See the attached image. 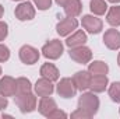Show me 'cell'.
I'll return each instance as SVG.
<instances>
[{
    "mask_svg": "<svg viewBox=\"0 0 120 119\" xmlns=\"http://www.w3.org/2000/svg\"><path fill=\"white\" fill-rule=\"evenodd\" d=\"M8 35V24L6 21H1L0 20V42L4 41Z\"/></svg>",
    "mask_w": 120,
    "mask_h": 119,
    "instance_id": "4316f807",
    "label": "cell"
},
{
    "mask_svg": "<svg viewBox=\"0 0 120 119\" xmlns=\"http://www.w3.org/2000/svg\"><path fill=\"white\" fill-rule=\"evenodd\" d=\"M15 83H17V94L30 92V91H32V88H34L31 80L27 79V77H18V79H15Z\"/></svg>",
    "mask_w": 120,
    "mask_h": 119,
    "instance_id": "7402d4cb",
    "label": "cell"
},
{
    "mask_svg": "<svg viewBox=\"0 0 120 119\" xmlns=\"http://www.w3.org/2000/svg\"><path fill=\"white\" fill-rule=\"evenodd\" d=\"M34 92L36 94V97H49L55 92V84L53 81L45 77H41L34 84Z\"/></svg>",
    "mask_w": 120,
    "mask_h": 119,
    "instance_id": "30bf717a",
    "label": "cell"
},
{
    "mask_svg": "<svg viewBox=\"0 0 120 119\" xmlns=\"http://www.w3.org/2000/svg\"><path fill=\"white\" fill-rule=\"evenodd\" d=\"M88 71L91 76H106L109 73V66L103 60H91L88 63Z\"/></svg>",
    "mask_w": 120,
    "mask_h": 119,
    "instance_id": "d6986e66",
    "label": "cell"
},
{
    "mask_svg": "<svg viewBox=\"0 0 120 119\" xmlns=\"http://www.w3.org/2000/svg\"><path fill=\"white\" fill-rule=\"evenodd\" d=\"M3 16H4V7H3V6L0 4V18H1Z\"/></svg>",
    "mask_w": 120,
    "mask_h": 119,
    "instance_id": "4dcf8cb0",
    "label": "cell"
},
{
    "mask_svg": "<svg viewBox=\"0 0 120 119\" xmlns=\"http://www.w3.org/2000/svg\"><path fill=\"white\" fill-rule=\"evenodd\" d=\"M88 41V36H87V32L84 30H75L73 34H70L66 39V46L68 48H77V46H81V45H85Z\"/></svg>",
    "mask_w": 120,
    "mask_h": 119,
    "instance_id": "5bb4252c",
    "label": "cell"
},
{
    "mask_svg": "<svg viewBox=\"0 0 120 119\" xmlns=\"http://www.w3.org/2000/svg\"><path fill=\"white\" fill-rule=\"evenodd\" d=\"M119 115H120V108H119Z\"/></svg>",
    "mask_w": 120,
    "mask_h": 119,
    "instance_id": "d590c367",
    "label": "cell"
},
{
    "mask_svg": "<svg viewBox=\"0 0 120 119\" xmlns=\"http://www.w3.org/2000/svg\"><path fill=\"white\" fill-rule=\"evenodd\" d=\"M34 4L38 10L41 11H46L52 7V0H34Z\"/></svg>",
    "mask_w": 120,
    "mask_h": 119,
    "instance_id": "d4e9b609",
    "label": "cell"
},
{
    "mask_svg": "<svg viewBox=\"0 0 120 119\" xmlns=\"http://www.w3.org/2000/svg\"><path fill=\"white\" fill-rule=\"evenodd\" d=\"M7 107H8V99H7V97H4V95L0 92V111H4Z\"/></svg>",
    "mask_w": 120,
    "mask_h": 119,
    "instance_id": "f1b7e54d",
    "label": "cell"
},
{
    "mask_svg": "<svg viewBox=\"0 0 120 119\" xmlns=\"http://www.w3.org/2000/svg\"><path fill=\"white\" fill-rule=\"evenodd\" d=\"M57 108V104H56V101L53 99V98H50V95L49 97H41V99H39V102H38V111H39V114L42 115V116H45V118H48L55 109Z\"/></svg>",
    "mask_w": 120,
    "mask_h": 119,
    "instance_id": "9a60e30c",
    "label": "cell"
},
{
    "mask_svg": "<svg viewBox=\"0 0 120 119\" xmlns=\"http://www.w3.org/2000/svg\"><path fill=\"white\" fill-rule=\"evenodd\" d=\"M90 8H91V13L94 16H105L109 6H108V1L106 0H91L90 1Z\"/></svg>",
    "mask_w": 120,
    "mask_h": 119,
    "instance_id": "44dd1931",
    "label": "cell"
},
{
    "mask_svg": "<svg viewBox=\"0 0 120 119\" xmlns=\"http://www.w3.org/2000/svg\"><path fill=\"white\" fill-rule=\"evenodd\" d=\"M35 14H36V10L34 4L28 0L20 1V4L14 10V16L18 21H31L35 18Z\"/></svg>",
    "mask_w": 120,
    "mask_h": 119,
    "instance_id": "8992f818",
    "label": "cell"
},
{
    "mask_svg": "<svg viewBox=\"0 0 120 119\" xmlns=\"http://www.w3.org/2000/svg\"><path fill=\"white\" fill-rule=\"evenodd\" d=\"M1 73H3V70H1V66H0V77H1Z\"/></svg>",
    "mask_w": 120,
    "mask_h": 119,
    "instance_id": "836d02e7",
    "label": "cell"
},
{
    "mask_svg": "<svg viewBox=\"0 0 120 119\" xmlns=\"http://www.w3.org/2000/svg\"><path fill=\"white\" fill-rule=\"evenodd\" d=\"M117 64H119V67H120V52H119V55H117Z\"/></svg>",
    "mask_w": 120,
    "mask_h": 119,
    "instance_id": "d6a6232c",
    "label": "cell"
},
{
    "mask_svg": "<svg viewBox=\"0 0 120 119\" xmlns=\"http://www.w3.org/2000/svg\"><path fill=\"white\" fill-rule=\"evenodd\" d=\"M102 41H103L105 46L110 51H119L120 49V32L115 27L105 31Z\"/></svg>",
    "mask_w": 120,
    "mask_h": 119,
    "instance_id": "8fae6325",
    "label": "cell"
},
{
    "mask_svg": "<svg viewBox=\"0 0 120 119\" xmlns=\"http://www.w3.org/2000/svg\"><path fill=\"white\" fill-rule=\"evenodd\" d=\"M106 1H109V3H112V4H119L120 0H106Z\"/></svg>",
    "mask_w": 120,
    "mask_h": 119,
    "instance_id": "1f68e13d",
    "label": "cell"
},
{
    "mask_svg": "<svg viewBox=\"0 0 120 119\" xmlns=\"http://www.w3.org/2000/svg\"><path fill=\"white\" fill-rule=\"evenodd\" d=\"M11 1H24V0H11Z\"/></svg>",
    "mask_w": 120,
    "mask_h": 119,
    "instance_id": "e575fe53",
    "label": "cell"
},
{
    "mask_svg": "<svg viewBox=\"0 0 120 119\" xmlns=\"http://www.w3.org/2000/svg\"><path fill=\"white\" fill-rule=\"evenodd\" d=\"M0 92L4 97H14L17 94V83L15 79L11 76H3L0 77Z\"/></svg>",
    "mask_w": 120,
    "mask_h": 119,
    "instance_id": "4fadbf2b",
    "label": "cell"
},
{
    "mask_svg": "<svg viewBox=\"0 0 120 119\" xmlns=\"http://www.w3.org/2000/svg\"><path fill=\"white\" fill-rule=\"evenodd\" d=\"M108 94L113 102H120V81H113L108 87Z\"/></svg>",
    "mask_w": 120,
    "mask_h": 119,
    "instance_id": "603a6c76",
    "label": "cell"
},
{
    "mask_svg": "<svg viewBox=\"0 0 120 119\" xmlns=\"http://www.w3.org/2000/svg\"><path fill=\"white\" fill-rule=\"evenodd\" d=\"M63 10H64V14L67 17H78L81 13H82V3L81 0H67L63 6Z\"/></svg>",
    "mask_w": 120,
    "mask_h": 119,
    "instance_id": "e0dca14e",
    "label": "cell"
},
{
    "mask_svg": "<svg viewBox=\"0 0 120 119\" xmlns=\"http://www.w3.org/2000/svg\"><path fill=\"white\" fill-rule=\"evenodd\" d=\"M91 80H92V76L88 70H80L77 71L74 76H73V81L75 84V87L78 91H87L90 90V84H91Z\"/></svg>",
    "mask_w": 120,
    "mask_h": 119,
    "instance_id": "7c38bea8",
    "label": "cell"
},
{
    "mask_svg": "<svg viewBox=\"0 0 120 119\" xmlns=\"http://www.w3.org/2000/svg\"><path fill=\"white\" fill-rule=\"evenodd\" d=\"M70 118H71V119H90V118H92V116H91L88 112H85V111H82V109L77 108L74 112H71Z\"/></svg>",
    "mask_w": 120,
    "mask_h": 119,
    "instance_id": "484cf974",
    "label": "cell"
},
{
    "mask_svg": "<svg viewBox=\"0 0 120 119\" xmlns=\"http://www.w3.org/2000/svg\"><path fill=\"white\" fill-rule=\"evenodd\" d=\"M109 87V79L108 76H92L90 84V90L95 94H101L105 92Z\"/></svg>",
    "mask_w": 120,
    "mask_h": 119,
    "instance_id": "2e32d148",
    "label": "cell"
},
{
    "mask_svg": "<svg viewBox=\"0 0 120 119\" xmlns=\"http://www.w3.org/2000/svg\"><path fill=\"white\" fill-rule=\"evenodd\" d=\"M77 28H78V20L74 18V17H67L66 16V18L60 20L56 24V32L60 36H66V38L70 34H73Z\"/></svg>",
    "mask_w": 120,
    "mask_h": 119,
    "instance_id": "9c48e42d",
    "label": "cell"
},
{
    "mask_svg": "<svg viewBox=\"0 0 120 119\" xmlns=\"http://www.w3.org/2000/svg\"><path fill=\"white\" fill-rule=\"evenodd\" d=\"M68 56L78 64H88L92 60V51L87 45H81L77 48H70Z\"/></svg>",
    "mask_w": 120,
    "mask_h": 119,
    "instance_id": "5b68a950",
    "label": "cell"
},
{
    "mask_svg": "<svg viewBox=\"0 0 120 119\" xmlns=\"http://www.w3.org/2000/svg\"><path fill=\"white\" fill-rule=\"evenodd\" d=\"M99 105H101L99 98H98L96 94L92 92V91H90V92L82 91V94H81L80 98H78V108L82 109V111H85V112H88L91 116H94V115L98 114Z\"/></svg>",
    "mask_w": 120,
    "mask_h": 119,
    "instance_id": "7a4b0ae2",
    "label": "cell"
},
{
    "mask_svg": "<svg viewBox=\"0 0 120 119\" xmlns=\"http://www.w3.org/2000/svg\"><path fill=\"white\" fill-rule=\"evenodd\" d=\"M67 116H68V115H67L64 111H61V109H59V108H56V109H55V111H53V112L48 116V118H49V119H59V118L66 119Z\"/></svg>",
    "mask_w": 120,
    "mask_h": 119,
    "instance_id": "83f0119b",
    "label": "cell"
},
{
    "mask_svg": "<svg viewBox=\"0 0 120 119\" xmlns=\"http://www.w3.org/2000/svg\"><path fill=\"white\" fill-rule=\"evenodd\" d=\"M63 52H64V45H63V42L60 39H50L41 49L42 56H45L46 59H49V60L60 59Z\"/></svg>",
    "mask_w": 120,
    "mask_h": 119,
    "instance_id": "3957f363",
    "label": "cell"
},
{
    "mask_svg": "<svg viewBox=\"0 0 120 119\" xmlns=\"http://www.w3.org/2000/svg\"><path fill=\"white\" fill-rule=\"evenodd\" d=\"M81 25H82V28L87 31L88 34H92V35H96V34L102 32V30H103L102 20L98 18V16H94V14H85V16H82Z\"/></svg>",
    "mask_w": 120,
    "mask_h": 119,
    "instance_id": "ba28073f",
    "label": "cell"
},
{
    "mask_svg": "<svg viewBox=\"0 0 120 119\" xmlns=\"http://www.w3.org/2000/svg\"><path fill=\"white\" fill-rule=\"evenodd\" d=\"M18 58L24 64L32 66V64L38 63V60L41 58V51H38L32 45H22L18 51Z\"/></svg>",
    "mask_w": 120,
    "mask_h": 119,
    "instance_id": "52a82bcc",
    "label": "cell"
},
{
    "mask_svg": "<svg viewBox=\"0 0 120 119\" xmlns=\"http://www.w3.org/2000/svg\"><path fill=\"white\" fill-rule=\"evenodd\" d=\"M39 73H41V77H45V79H48V80H50V81H53V83L57 81L60 79L59 69H57L53 63H43V64L41 66Z\"/></svg>",
    "mask_w": 120,
    "mask_h": 119,
    "instance_id": "ac0fdd59",
    "label": "cell"
},
{
    "mask_svg": "<svg viewBox=\"0 0 120 119\" xmlns=\"http://www.w3.org/2000/svg\"><path fill=\"white\" fill-rule=\"evenodd\" d=\"M14 101L20 109L21 114H31L38 108V98L35 92H22V94H15Z\"/></svg>",
    "mask_w": 120,
    "mask_h": 119,
    "instance_id": "6da1fadb",
    "label": "cell"
},
{
    "mask_svg": "<svg viewBox=\"0 0 120 119\" xmlns=\"http://www.w3.org/2000/svg\"><path fill=\"white\" fill-rule=\"evenodd\" d=\"M106 23L112 27H120V6L115 4L106 11Z\"/></svg>",
    "mask_w": 120,
    "mask_h": 119,
    "instance_id": "ffe728a7",
    "label": "cell"
},
{
    "mask_svg": "<svg viewBox=\"0 0 120 119\" xmlns=\"http://www.w3.org/2000/svg\"><path fill=\"white\" fill-rule=\"evenodd\" d=\"M10 55H11L10 48L7 45H4V44H0V63L7 62L10 59Z\"/></svg>",
    "mask_w": 120,
    "mask_h": 119,
    "instance_id": "cb8c5ba5",
    "label": "cell"
},
{
    "mask_svg": "<svg viewBox=\"0 0 120 119\" xmlns=\"http://www.w3.org/2000/svg\"><path fill=\"white\" fill-rule=\"evenodd\" d=\"M55 91L57 92L59 97L64 98V99H70V98L75 97L78 90L73 81V77H63V79H59V83L56 84Z\"/></svg>",
    "mask_w": 120,
    "mask_h": 119,
    "instance_id": "277c9868",
    "label": "cell"
},
{
    "mask_svg": "<svg viewBox=\"0 0 120 119\" xmlns=\"http://www.w3.org/2000/svg\"><path fill=\"white\" fill-rule=\"evenodd\" d=\"M55 1H56V4H59V6H63V4H64L67 0H55Z\"/></svg>",
    "mask_w": 120,
    "mask_h": 119,
    "instance_id": "f546056e",
    "label": "cell"
}]
</instances>
